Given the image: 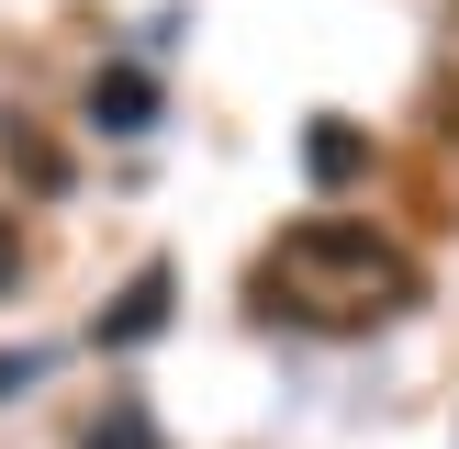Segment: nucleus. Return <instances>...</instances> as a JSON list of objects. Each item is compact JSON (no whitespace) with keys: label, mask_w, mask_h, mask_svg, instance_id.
I'll list each match as a JSON object with an SVG mask.
<instances>
[{"label":"nucleus","mask_w":459,"mask_h":449,"mask_svg":"<svg viewBox=\"0 0 459 449\" xmlns=\"http://www.w3.org/2000/svg\"><path fill=\"white\" fill-rule=\"evenodd\" d=\"M258 304L291 314V326L348 337V326H381V314L415 304V259L393 236H370V224H348V214H303L258 259Z\"/></svg>","instance_id":"obj_1"},{"label":"nucleus","mask_w":459,"mask_h":449,"mask_svg":"<svg viewBox=\"0 0 459 449\" xmlns=\"http://www.w3.org/2000/svg\"><path fill=\"white\" fill-rule=\"evenodd\" d=\"M90 124L101 135H146L157 124V79L146 67H101V79H90Z\"/></svg>","instance_id":"obj_2"},{"label":"nucleus","mask_w":459,"mask_h":449,"mask_svg":"<svg viewBox=\"0 0 459 449\" xmlns=\"http://www.w3.org/2000/svg\"><path fill=\"white\" fill-rule=\"evenodd\" d=\"M157 326H169V269H134V281H124V304L101 314V348H146Z\"/></svg>","instance_id":"obj_3"},{"label":"nucleus","mask_w":459,"mask_h":449,"mask_svg":"<svg viewBox=\"0 0 459 449\" xmlns=\"http://www.w3.org/2000/svg\"><path fill=\"white\" fill-rule=\"evenodd\" d=\"M303 169H314V180H359V169H370L359 124H314V135H303Z\"/></svg>","instance_id":"obj_4"},{"label":"nucleus","mask_w":459,"mask_h":449,"mask_svg":"<svg viewBox=\"0 0 459 449\" xmlns=\"http://www.w3.org/2000/svg\"><path fill=\"white\" fill-rule=\"evenodd\" d=\"M90 449H169V438H157V416H146V404H101V427H90Z\"/></svg>","instance_id":"obj_5"},{"label":"nucleus","mask_w":459,"mask_h":449,"mask_svg":"<svg viewBox=\"0 0 459 449\" xmlns=\"http://www.w3.org/2000/svg\"><path fill=\"white\" fill-rule=\"evenodd\" d=\"M0 157H12L34 191H56V180H67V169H56V146H45V135H22V124H0Z\"/></svg>","instance_id":"obj_6"},{"label":"nucleus","mask_w":459,"mask_h":449,"mask_svg":"<svg viewBox=\"0 0 459 449\" xmlns=\"http://www.w3.org/2000/svg\"><path fill=\"white\" fill-rule=\"evenodd\" d=\"M12 269H22V236H12V214H0V292H12Z\"/></svg>","instance_id":"obj_7"}]
</instances>
